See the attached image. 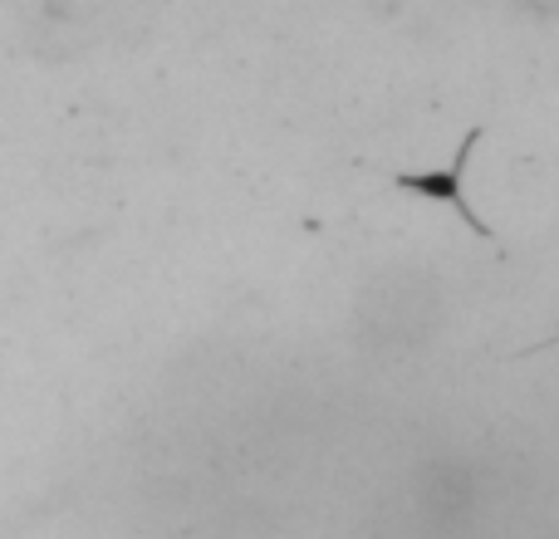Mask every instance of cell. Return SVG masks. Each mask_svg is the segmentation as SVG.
<instances>
[{"label": "cell", "mask_w": 559, "mask_h": 539, "mask_svg": "<svg viewBox=\"0 0 559 539\" xmlns=\"http://www.w3.org/2000/svg\"><path fill=\"white\" fill-rule=\"evenodd\" d=\"M472 147H476V143H462V147H456V163L442 167V172H407V177H397V187H403V192H413V196H427V202L452 206V212L462 216L472 231L486 236V226L476 221V212L462 202V172H466V157H472Z\"/></svg>", "instance_id": "cell-1"}]
</instances>
